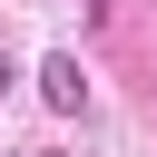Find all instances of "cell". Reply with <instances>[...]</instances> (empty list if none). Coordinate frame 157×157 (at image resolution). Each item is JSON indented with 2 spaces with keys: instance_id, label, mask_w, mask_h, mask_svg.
<instances>
[{
  "instance_id": "3",
  "label": "cell",
  "mask_w": 157,
  "mask_h": 157,
  "mask_svg": "<svg viewBox=\"0 0 157 157\" xmlns=\"http://www.w3.org/2000/svg\"><path fill=\"white\" fill-rule=\"evenodd\" d=\"M78 10H88V20H108V0H78Z\"/></svg>"
},
{
  "instance_id": "1",
  "label": "cell",
  "mask_w": 157,
  "mask_h": 157,
  "mask_svg": "<svg viewBox=\"0 0 157 157\" xmlns=\"http://www.w3.org/2000/svg\"><path fill=\"white\" fill-rule=\"evenodd\" d=\"M39 98H49L59 118H78V108H88V78H78V59H69V49H59V59H39Z\"/></svg>"
},
{
  "instance_id": "2",
  "label": "cell",
  "mask_w": 157,
  "mask_h": 157,
  "mask_svg": "<svg viewBox=\"0 0 157 157\" xmlns=\"http://www.w3.org/2000/svg\"><path fill=\"white\" fill-rule=\"evenodd\" d=\"M10 88H20V69H10V49H0V98H10Z\"/></svg>"
},
{
  "instance_id": "4",
  "label": "cell",
  "mask_w": 157,
  "mask_h": 157,
  "mask_svg": "<svg viewBox=\"0 0 157 157\" xmlns=\"http://www.w3.org/2000/svg\"><path fill=\"white\" fill-rule=\"evenodd\" d=\"M39 157H59V147H39Z\"/></svg>"
}]
</instances>
